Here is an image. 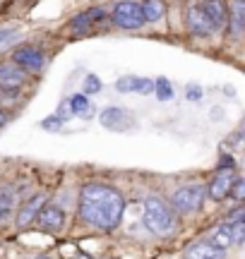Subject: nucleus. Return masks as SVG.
<instances>
[{"instance_id": "obj_1", "label": "nucleus", "mask_w": 245, "mask_h": 259, "mask_svg": "<svg viewBox=\"0 0 245 259\" xmlns=\"http://www.w3.org/2000/svg\"><path fill=\"white\" fill-rule=\"evenodd\" d=\"M125 199L118 190L101 183H89L79 192V219L99 231H115L120 226Z\"/></svg>"}, {"instance_id": "obj_2", "label": "nucleus", "mask_w": 245, "mask_h": 259, "mask_svg": "<svg viewBox=\"0 0 245 259\" xmlns=\"http://www.w3.org/2000/svg\"><path fill=\"white\" fill-rule=\"evenodd\" d=\"M144 223L154 235H171L176 231V216L171 211L166 202L159 197H147L144 199Z\"/></svg>"}, {"instance_id": "obj_3", "label": "nucleus", "mask_w": 245, "mask_h": 259, "mask_svg": "<svg viewBox=\"0 0 245 259\" xmlns=\"http://www.w3.org/2000/svg\"><path fill=\"white\" fill-rule=\"evenodd\" d=\"M207 199V190L202 185H188L180 187L171 197V206L178 213H195L202 209V204Z\"/></svg>"}, {"instance_id": "obj_4", "label": "nucleus", "mask_w": 245, "mask_h": 259, "mask_svg": "<svg viewBox=\"0 0 245 259\" xmlns=\"http://www.w3.org/2000/svg\"><path fill=\"white\" fill-rule=\"evenodd\" d=\"M113 22L120 29H140L142 24H144L140 3H135V0H123V3H118L113 10Z\"/></svg>"}, {"instance_id": "obj_5", "label": "nucleus", "mask_w": 245, "mask_h": 259, "mask_svg": "<svg viewBox=\"0 0 245 259\" xmlns=\"http://www.w3.org/2000/svg\"><path fill=\"white\" fill-rule=\"evenodd\" d=\"M36 223H38V228H41V231L60 233L63 223H65V213H63V209L56 206V204H44V206H41V211L36 213Z\"/></svg>"}, {"instance_id": "obj_6", "label": "nucleus", "mask_w": 245, "mask_h": 259, "mask_svg": "<svg viewBox=\"0 0 245 259\" xmlns=\"http://www.w3.org/2000/svg\"><path fill=\"white\" fill-rule=\"evenodd\" d=\"M99 120L104 125L106 130H115V132H125V130L132 127V113H128L125 108H118V106H111V108H106L101 111L99 115Z\"/></svg>"}, {"instance_id": "obj_7", "label": "nucleus", "mask_w": 245, "mask_h": 259, "mask_svg": "<svg viewBox=\"0 0 245 259\" xmlns=\"http://www.w3.org/2000/svg\"><path fill=\"white\" fill-rule=\"evenodd\" d=\"M12 60L24 72H41L44 65H46V58H44V53L38 48H19V51H15Z\"/></svg>"}, {"instance_id": "obj_8", "label": "nucleus", "mask_w": 245, "mask_h": 259, "mask_svg": "<svg viewBox=\"0 0 245 259\" xmlns=\"http://www.w3.org/2000/svg\"><path fill=\"white\" fill-rule=\"evenodd\" d=\"M24 79H27V72L19 70L15 63H3L0 65V89L15 94L19 87L24 84Z\"/></svg>"}, {"instance_id": "obj_9", "label": "nucleus", "mask_w": 245, "mask_h": 259, "mask_svg": "<svg viewBox=\"0 0 245 259\" xmlns=\"http://www.w3.org/2000/svg\"><path fill=\"white\" fill-rule=\"evenodd\" d=\"M231 183H233V173H231V170H219L217 176L209 180V185L205 187L209 194V199H214V202L226 199L228 192H231Z\"/></svg>"}, {"instance_id": "obj_10", "label": "nucleus", "mask_w": 245, "mask_h": 259, "mask_svg": "<svg viewBox=\"0 0 245 259\" xmlns=\"http://www.w3.org/2000/svg\"><path fill=\"white\" fill-rule=\"evenodd\" d=\"M188 29H190V34L192 36H199V38H205V36H209L214 29H212V24H209V19H207V15L202 12V8L199 5H195V8H190L188 10Z\"/></svg>"}, {"instance_id": "obj_11", "label": "nucleus", "mask_w": 245, "mask_h": 259, "mask_svg": "<svg viewBox=\"0 0 245 259\" xmlns=\"http://www.w3.org/2000/svg\"><path fill=\"white\" fill-rule=\"evenodd\" d=\"M226 27L231 36H240L245 27V0H233L231 8H226Z\"/></svg>"}, {"instance_id": "obj_12", "label": "nucleus", "mask_w": 245, "mask_h": 259, "mask_svg": "<svg viewBox=\"0 0 245 259\" xmlns=\"http://www.w3.org/2000/svg\"><path fill=\"white\" fill-rule=\"evenodd\" d=\"M199 8L207 15L212 29H224V24H226V5H224V0H205Z\"/></svg>"}, {"instance_id": "obj_13", "label": "nucleus", "mask_w": 245, "mask_h": 259, "mask_svg": "<svg viewBox=\"0 0 245 259\" xmlns=\"http://www.w3.org/2000/svg\"><path fill=\"white\" fill-rule=\"evenodd\" d=\"M115 89L118 92H137V94H151L154 92V82L151 79H144V77H135V74H125L115 82Z\"/></svg>"}, {"instance_id": "obj_14", "label": "nucleus", "mask_w": 245, "mask_h": 259, "mask_svg": "<svg viewBox=\"0 0 245 259\" xmlns=\"http://www.w3.org/2000/svg\"><path fill=\"white\" fill-rule=\"evenodd\" d=\"M44 204H46V197H44V194H34L31 199H27V204H24L17 213V226L19 228H27L29 223L36 219V213L41 211Z\"/></svg>"}, {"instance_id": "obj_15", "label": "nucleus", "mask_w": 245, "mask_h": 259, "mask_svg": "<svg viewBox=\"0 0 245 259\" xmlns=\"http://www.w3.org/2000/svg\"><path fill=\"white\" fill-rule=\"evenodd\" d=\"M224 257H226V252L224 250L212 247L207 240H199V242L190 245L188 250H185V257L183 259H224Z\"/></svg>"}, {"instance_id": "obj_16", "label": "nucleus", "mask_w": 245, "mask_h": 259, "mask_svg": "<svg viewBox=\"0 0 245 259\" xmlns=\"http://www.w3.org/2000/svg\"><path fill=\"white\" fill-rule=\"evenodd\" d=\"M207 242L212 245V247H217V250H224V252H226L228 247L233 245V240H231V226H228V223H221L217 231H214L207 238Z\"/></svg>"}, {"instance_id": "obj_17", "label": "nucleus", "mask_w": 245, "mask_h": 259, "mask_svg": "<svg viewBox=\"0 0 245 259\" xmlns=\"http://www.w3.org/2000/svg\"><path fill=\"white\" fill-rule=\"evenodd\" d=\"M67 103H70L72 115H79V118H92L94 115V103L89 101L85 94H75L72 99H67Z\"/></svg>"}, {"instance_id": "obj_18", "label": "nucleus", "mask_w": 245, "mask_h": 259, "mask_svg": "<svg viewBox=\"0 0 245 259\" xmlns=\"http://www.w3.org/2000/svg\"><path fill=\"white\" fill-rule=\"evenodd\" d=\"M140 8H142V17H144V22H159V19L164 17V12H166L164 0H142Z\"/></svg>"}, {"instance_id": "obj_19", "label": "nucleus", "mask_w": 245, "mask_h": 259, "mask_svg": "<svg viewBox=\"0 0 245 259\" xmlns=\"http://www.w3.org/2000/svg\"><path fill=\"white\" fill-rule=\"evenodd\" d=\"M15 199H17V190L12 185H3L0 187V209L5 213L12 211V206H15Z\"/></svg>"}, {"instance_id": "obj_20", "label": "nucleus", "mask_w": 245, "mask_h": 259, "mask_svg": "<svg viewBox=\"0 0 245 259\" xmlns=\"http://www.w3.org/2000/svg\"><path fill=\"white\" fill-rule=\"evenodd\" d=\"M94 24V19H92V12H79V15H75V17L70 19V27H72V31H77V34H82V31H87V29Z\"/></svg>"}, {"instance_id": "obj_21", "label": "nucleus", "mask_w": 245, "mask_h": 259, "mask_svg": "<svg viewBox=\"0 0 245 259\" xmlns=\"http://www.w3.org/2000/svg\"><path fill=\"white\" fill-rule=\"evenodd\" d=\"M154 92H156V96H159L161 101L173 99V87H171V82L166 79V77H159V79L154 82Z\"/></svg>"}, {"instance_id": "obj_22", "label": "nucleus", "mask_w": 245, "mask_h": 259, "mask_svg": "<svg viewBox=\"0 0 245 259\" xmlns=\"http://www.w3.org/2000/svg\"><path fill=\"white\" fill-rule=\"evenodd\" d=\"M228 226H231V240H233V245H240L245 240V223L236 221V223H228Z\"/></svg>"}, {"instance_id": "obj_23", "label": "nucleus", "mask_w": 245, "mask_h": 259, "mask_svg": "<svg viewBox=\"0 0 245 259\" xmlns=\"http://www.w3.org/2000/svg\"><path fill=\"white\" fill-rule=\"evenodd\" d=\"M228 194H233V199H236V202H243V197H245V180L243 178H233V183H231V192Z\"/></svg>"}, {"instance_id": "obj_24", "label": "nucleus", "mask_w": 245, "mask_h": 259, "mask_svg": "<svg viewBox=\"0 0 245 259\" xmlns=\"http://www.w3.org/2000/svg\"><path fill=\"white\" fill-rule=\"evenodd\" d=\"M85 92L87 94H99L101 92V79L96 74H87L85 77Z\"/></svg>"}, {"instance_id": "obj_25", "label": "nucleus", "mask_w": 245, "mask_h": 259, "mask_svg": "<svg viewBox=\"0 0 245 259\" xmlns=\"http://www.w3.org/2000/svg\"><path fill=\"white\" fill-rule=\"evenodd\" d=\"M60 125H63V120H60L58 115H51V118H44V120H41V127L44 130H60Z\"/></svg>"}, {"instance_id": "obj_26", "label": "nucleus", "mask_w": 245, "mask_h": 259, "mask_svg": "<svg viewBox=\"0 0 245 259\" xmlns=\"http://www.w3.org/2000/svg\"><path fill=\"white\" fill-rule=\"evenodd\" d=\"M17 36V29L10 27V29H0V44H5V41H10V38Z\"/></svg>"}, {"instance_id": "obj_27", "label": "nucleus", "mask_w": 245, "mask_h": 259, "mask_svg": "<svg viewBox=\"0 0 245 259\" xmlns=\"http://www.w3.org/2000/svg\"><path fill=\"white\" fill-rule=\"evenodd\" d=\"M58 118H60V120H65V118H72V111H70V103H67V101L60 103V111H58Z\"/></svg>"}, {"instance_id": "obj_28", "label": "nucleus", "mask_w": 245, "mask_h": 259, "mask_svg": "<svg viewBox=\"0 0 245 259\" xmlns=\"http://www.w3.org/2000/svg\"><path fill=\"white\" fill-rule=\"evenodd\" d=\"M188 99L190 101H199V99H202V89H199V87H188Z\"/></svg>"}, {"instance_id": "obj_29", "label": "nucleus", "mask_w": 245, "mask_h": 259, "mask_svg": "<svg viewBox=\"0 0 245 259\" xmlns=\"http://www.w3.org/2000/svg\"><path fill=\"white\" fill-rule=\"evenodd\" d=\"M243 216H245V211H243V206H238V209H233V211H231V216H228V219H231V221H228V223H236V221H243Z\"/></svg>"}, {"instance_id": "obj_30", "label": "nucleus", "mask_w": 245, "mask_h": 259, "mask_svg": "<svg viewBox=\"0 0 245 259\" xmlns=\"http://www.w3.org/2000/svg\"><path fill=\"white\" fill-rule=\"evenodd\" d=\"M219 170H233V158H231V156H224V158H221Z\"/></svg>"}, {"instance_id": "obj_31", "label": "nucleus", "mask_w": 245, "mask_h": 259, "mask_svg": "<svg viewBox=\"0 0 245 259\" xmlns=\"http://www.w3.org/2000/svg\"><path fill=\"white\" fill-rule=\"evenodd\" d=\"M5 122H8V115H5V113L0 111V127H3V125H5Z\"/></svg>"}, {"instance_id": "obj_32", "label": "nucleus", "mask_w": 245, "mask_h": 259, "mask_svg": "<svg viewBox=\"0 0 245 259\" xmlns=\"http://www.w3.org/2000/svg\"><path fill=\"white\" fill-rule=\"evenodd\" d=\"M8 216H10V213H5L3 209H0V221H3V219H8Z\"/></svg>"}]
</instances>
